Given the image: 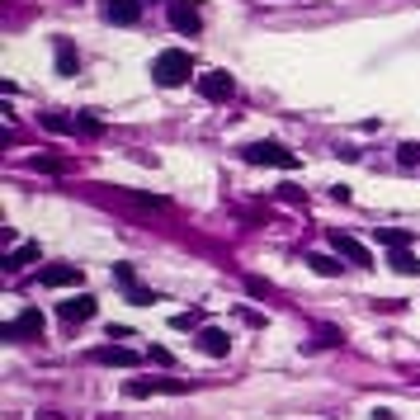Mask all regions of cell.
I'll return each instance as SVG.
<instances>
[{
    "instance_id": "7",
    "label": "cell",
    "mask_w": 420,
    "mask_h": 420,
    "mask_svg": "<svg viewBox=\"0 0 420 420\" xmlns=\"http://www.w3.org/2000/svg\"><path fill=\"white\" fill-rule=\"evenodd\" d=\"M94 311H99V302H94L90 293H76V297H66V302H57V316H62L66 326H80V321H90Z\"/></svg>"
},
{
    "instance_id": "24",
    "label": "cell",
    "mask_w": 420,
    "mask_h": 420,
    "mask_svg": "<svg viewBox=\"0 0 420 420\" xmlns=\"http://www.w3.org/2000/svg\"><path fill=\"white\" fill-rule=\"evenodd\" d=\"M246 288H250V293H255V297H269V293H274V288H269L265 279H255V274H250V279H246Z\"/></svg>"
},
{
    "instance_id": "26",
    "label": "cell",
    "mask_w": 420,
    "mask_h": 420,
    "mask_svg": "<svg viewBox=\"0 0 420 420\" xmlns=\"http://www.w3.org/2000/svg\"><path fill=\"white\" fill-rule=\"evenodd\" d=\"M279 199H288V203H297V199H302V189H297V185H283V189H279Z\"/></svg>"
},
{
    "instance_id": "17",
    "label": "cell",
    "mask_w": 420,
    "mask_h": 420,
    "mask_svg": "<svg viewBox=\"0 0 420 420\" xmlns=\"http://www.w3.org/2000/svg\"><path fill=\"white\" fill-rule=\"evenodd\" d=\"M378 241H383V246L388 250H402V246H411V232H406V227H378Z\"/></svg>"
},
{
    "instance_id": "12",
    "label": "cell",
    "mask_w": 420,
    "mask_h": 420,
    "mask_svg": "<svg viewBox=\"0 0 420 420\" xmlns=\"http://www.w3.org/2000/svg\"><path fill=\"white\" fill-rule=\"evenodd\" d=\"M94 364H109V369H132L137 364V350H128V345H99V350H90Z\"/></svg>"
},
{
    "instance_id": "10",
    "label": "cell",
    "mask_w": 420,
    "mask_h": 420,
    "mask_svg": "<svg viewBox=\"0 0 420 420\" xmlns=\"http://www.w3.org/2000/svg\"><path fill=\"white\" fill-rule=\"evenodd\" d=\"M194 345H199L208 359H227V350H232V335H227L222 326H203L199 335H194Z\"/></svg>"
},
{
    "instance_id": "15",
    "label": "cell",
    "mask_w": 420,
    "mask_h": 420,
    "mask_svg": "<svg viewBox=\"0 0 420 420\" xmlns=\"http://www.w3.org/2000/svg\"><path fill=\"white\" fill-rule=\"evenodd\" d=\"M392 269L397 274H406V279H420V255H411V250H392Z\"/></svg>"
},
{
    "instance_id": "6",
    "label": "cell",
    "mask_w": 420,
    "mask_h": 420,
    "mask_svg": "<svg viewBox=\"0 0 420 420\" xmlns=\"http://www.w3.org/2000/svg\"><path fill=\"white\" fill-rule=\"evenodd\" d=\"M38 283H43V288H80V283H85V269L80 265H43L38 269Z\"/></svg>"
},
{
    "instance_id": "19",
    "label": "cell",
    "mask_w": 420,
    "mask_h": 420,
    "mask_svg": "<svg viewBox=\"0 0 420 420\" xmlns=\"http://www.w3.org/2000/svg\"><path fill=\"white\" fill-rule=\"evenodd\" d=\"M171 326L175 331H203V311H175Z\"/></svg>"
},
{
    "instance_id": "23",
    "label": "cell",
    "mask_w": 420,
    "mask_h": 420,
    "mask_svg": "<svg viewBox=\"0 0 420 420\" xmlns=\"http://www.w3.org/2000/svg\"><path fill=\"white\" fill-rule=\"evenodd\" d=\"M147 359H152V364H161V369H166V364H175V354H171V350H161V345H152V350H147Z\"/></svg>"
},
{
    "instance_id": "8",
    "label": "cell",
    "mask_w": 420,
    "mask_h": 420,
    "mask_svg": "<svg viewBox=\"0 0 420 420\" xmlns=\"http://www.w3.org/2000/svg\"><path fill=\"white\" fill-rule=\"evenodd\" d=\"M199 94H203V99H213V104H222V99H232V94H236V80L227 76V71H203V76H199Z\"/></svg>"
},
{
    "instance_id": "22",
    "label": "cell",
    "mask_w": 420,
    "mask_h": 420,
    "mask_svg": "<svg viewBox=\"0 0 420 420\" xmlns=\"http://www.w3.org/2000/svg\"><path fill=\"white\" fill-rule=\"evenodd\" d=\"M76 128L85 132V137H99V128H104V123H99V118H90V113H76Z\"/></svg>"
},
{
    "instance_id": "5",
    "label": "cell",
    "mask_w": 420,
    "mask_h": 420,
    "mask_svg": "<svg viewBox=\"0 0 420 420\" xmlns=\"http://www.w3.org/2000/svg\"><path fill=\"white\" fill-rule=\"evenodd\" d=\"M331 250H335L340 260H350L354 269H373V250L364 246V241H354L350 232H331Z\"/></svg>"
},
{
    "instance_id": "2",
    "label": "cell",
    "mask_w": 420,
    "mask_h": 420,
    "mask_svg": "<svg viewBox=\"0 0 420 420\" xmlns=\"http://www.w3.org/2000/svg\"><path fill=\"white\" fill-rule=\"evenodd\" d=\"M241 161H250V166H274V171H297V156L283 147V142H246L241 147Z\"/></svg>"
},
{
    "instance_id": "3",
    "label": "cell",
    "mask_w": 420,
    "mask_h": 420,
    "mask_svg": "<svg viewBox=\"0 0 420 420\" xmlns=\"http://www.w3.org/2000/svg\"><path fill=\"white\" fill-rule=\"evenodd\" d=\"M43 331H47V316L38 307H24L15 321L0 326V340H43Z\"/></svg>"
},
{
    "instance_id": "1",
    "label": "cell",
    "mask_w": 420,
    "mask_h": 420,
    "mask_svg": "<svg viewBox=\"0 0 420 420\" xmlns=\"http://www.w3.org/2000/svg\"><path fill=\"white\" fill-rule=\"evenodd\" d=\"M189 76H194V57H189L185 47H166V52H156L152 80L161 85V90H180Z\"/></svg>"
},
{
    "instance_id": "18",
    "label": "cell",
    "mask_w": 420,
    "mask_h": 420,
    "mask_svg": "<svg viewBox=\"0 0 420 420\" xmlns=\"http://www.w3.org/2000/svg\"><path fill=\"white\" fill-rule=\"evenodd\" d=\"M38 123L47 132H76V118H66V113H38Z\"/></svg>"
},
{
    "instance_id": "9",
    "label": "cell",
    "mask_w": 420,
    "mask_h": 420,
    "mask_svg": "<svg viewBox=\"0 0 420 420\" xmlns=\"http://www.w3.org/2000/svg\"><path fill=\"white\" fill-rule=\"evenodd\" d=\"M171 29L199 33V29H203V10L194 5V0H171Z\"/></svg>"
},
{
    "instance_id": "11",
    "label": "cell",
    "mask_w": 420,
    "mask_h": 420,
    "mask_svg": "<svg viewBox=\"0 0 420 420\" xmlns=\"http://www.w3.org/2000/svg\"><path fill=\"white\" fill-rule=\"evenodd\" d=\"M38 255H43V250H38V241H19V246H10L5 255H0V269H5V274H19V269L33 265Z\"/></svg>"
},
{
    "instance_id": "4",
    "label": "cell",
    "mask_w": 420,
    "mask_h": 420,
    "mask_svg": "<svg viewBox=\"0 0 420 420\" xmlns=\"http://www.w3.org/2000/svg\"><path fill=\"white\" fill-rule=\"evenodd\" d=\"M123 392L128 397H180V392H189V383H180V378H128Z\"/></svg>"
},
{
    "instance_id": "16",
    "label": "cell",
    "mask_w": 420,
    "mask_h": 420,
    "mask_svg": "<svg viewBox=\"0 0 420 420\" xmlns=\"http://www.w3.org/2000/svg\"><path fill=\"white\" fill-rule=\"evenodd\" d=\"M307 265L316 269V274H321V279H335V274H340V255H321V250H316V255H307Z\"/></svg>"
},
{
    "instance_id": "13",
    "label": "cell",
    "mask_w": 420,
    "mask_h": 420,
    "mask_svg": "<svg viewBox=\"0 0 420 420\" xmlns=\"http://www.w3.org/2000/svg\"><path fill=\"white\" fill-rule=\"evenodd\" d=\"M104 19H109V24L132 29V24L142 19V0H109V5H104Z\"/></svg>"
},
{
    "instance_id": "20",
    "label": "cell",
    "mask_w": 420,
    "mask_h": 420,
    "mask_svg": "<svg viewBox=\"0 0 420 420\" xmlns=\"http://www.w3.org/2000/svg\"><path fill=\"white\" fill-rule=\"evenodd\" d=\"M397 161H402V166H420V142H402V147H397Z\"/></svg>"
},
{
    "instance_id": "25",
    "label": "cell",
    "mask_w": 420,
    "mask_h": 420,
    "mask_svg": "<svg viewBox=\"0 0 420 420\" xmlns=\"http://www.w3.org/2000/svg\"><path fill=\"white\" fill-rule=\"evenodd\" d=\"M373 307H383V311H402L406 302H402V297H383V302H373Z\"/></svg>"
},
{
    "instance_id": "21",
    "label": "cell",
    "mask_w": 420,
    "mask_h": 420,
    "mask_svg": "<svg viewBox=\"0 0 420 420\" xmlns=\"http://www.w3.org/2000/svg\"><path fill=\"white\" fill-rule=\"evenodd\" d=\"M33 171H47V175H62L66 161H57V156H33Z\"/></svg>"
},
{
    "instance_id": "14",
    "label": "cell",
    "mask_w": 420,
    "mask_h": 420,
    "mask_svg": "<svg viewBox=\"0 0 420 420\" xmlns=\"http://www.w3.org/2000/svg\"><path fill=\"white\" fill-rule=\"evenodd\" d=\"M52 62H57V76H76L80 71V52L71 38H57V47H52Z\"/></svg>"
}]
</instances>
